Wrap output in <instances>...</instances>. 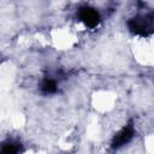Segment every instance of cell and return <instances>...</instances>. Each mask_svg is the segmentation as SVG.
I'll list each match as a JSON object with an SVG mask.
<instances>
[{"mask_svg": "<svg viewBox=\"0 0 154 154\" xmlns=\"http://www.w3.org/2000/svg\"><path fill=\"white\" fill-rule=\"evenodd\" d=\"M18 152H19V147L13 142L4 143L2 148H1L2 154H14V153H18Z\"/></svg>", "mask_w": 154, "mask_h": 154, "instance_id": "5b68a950", "label": "cell"}, {"mask_svg": "<svg viewBox=\"0 0 154 154\" xmlns=\"http://www.w3.org/2000/svg\"><path fill=\"white\" fill-rule=\"evenodd\" d=\"M128 26L131 32L141 36H147L154 31V13L131 18L128 22Z\"/></svg>", "mask_w": 154, "mask_h": 154, "instance_id": "6da1fadb", "label": "cell"}, {"mask_svg": "<svg viewBox=\"0 0 154 154\" xmlns=\"http://www.w3.org/2000/svg\"><path fill=\"white\" fill-rule=\"evenodd\" d=\"M42 91L46 93V94H51V93H54L57 90V84L53 79H45L42 82Z\"/></svg>", "mask_w": 154, "mask_h": 154, "instance_id": "277c9868", "label": "cell"}, {"mask_svg": "<svg viewBox=\"0 0 154 154\" xmlns=\"http://www.w3.org/2000/svg\"><path fill=\"white\" fill-rule=\"evenodd\" d=\"M132 136H134V126H132V124L130 123V124L125 125V126L114 136V138H113V141H112V147H113V148H119V147L126 144V143L132 138Z\"/></svg>", "mask_w": 154, "mask_h": 154, "instance_id": "3957f363", "label": "cell"}, {"mask_svg": "<svg viewBox=\"0 0 154 154\" xmlns=\"http://www.w3.org/2000/svg\"><path fill=\"white\" fill-rule=\"evenodd\" d=\"M78 18L88 26V28H95L100 23V14L99 12L90 7V6H82L78 10Z\"/></svg>", "mask_w": 154, "mask_h": 154, "instance_id": "7a4b0ae2", "label": "cell"}]
</instances>
